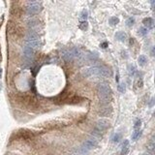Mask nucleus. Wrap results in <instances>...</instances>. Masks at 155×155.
Wrapping results in <instances>:
<instances>
[{"label": "nucleus", "instance_id": "f257e3e1", "mask_svg": "<svg viewBox=\"0 0 155 155\" xmlns=\"http://www.w3.org/2000/svg\"><path fill=\"white\" fill-rule=\"evenodd\" d=\"M97 93L100 98V104L103 107L109 106L111 101L113 100L112 89L107 83H100L97 86Z\"/></svg>", "mask_w": 155, "mask_h": 155}, {"label": "nucleus", "instance_id": "f03ea898", "mask_svg": "<svg viewBox=\"0 0 155 155\" xmlns=\"http://www.w3.org/2000/svg\"><path fill=\"white\" fill-rule=\"evenodd\" d=\"M18 103H20L21 105H23L25 108H27L29 110H36L39 107L38 101L31 95L28 94H19L18 95Z\"/></svg>", "mask_w": 155, "mask_h": 155}, {"label": "nucleus", "instance_id": "7ed1b4c3", "mask_svg": "<svg viewBox=\"0 0 155 155\" xmlns=\"http://www.w3.org/2000/svg\"><path fill=\"white\" fill-rule=\"evenodd\" d=\"M25 45L31 47L34 49H36V48H38L40 47V38H39V36H38V34L36 33L35 30L31 29V30H29L27 32Z\"/></svg>", "mask_w": 155, "mask_h": 155}, {"label": "nucleus", "instance_id": "20e7f679", "mask_svg": "<svg viewBox=\"0 0 155 155\" xmlns=\"http://www.w3.org/2000/svg\"><path fill=\"white\" fill-rule=\"evenodd\" d=\"M110 127V122L107 119H99L98 121H96L95 123V128L93 134H95V136H101L103 131L107 130V129Z\"/></svg>", "mask_w": 155, "mask_h": 155}, {"label": "nucleus", "instance_id": "39448f33", "mask_svg": "<svg viewBox=\"0 0 155 155\" xmlns=\"http://www.w3.org/2000/svg\"><path fill=\"white\" fill-rule=\"evenodd\" d=\"M26 13L28 14V15H36V14H38L39 12H41V10H42V4L40 3V2H38V1H31V2H29L28 4H27V6H26Z\"/></svg>", "mask_w": 155, "mask_h": 155}, {"label": "nucleus", "instance_id": "423d86ee", "mask_svg": "<svg viewBox=\"0 0 155 155\" xmlns=\"http://www.w3.org/2000/svg\"><path fill=\"white\" fill-rule=\"evenodd\" d=\"M34 54H35V49L29 46L25 45V47L23 48V58L25 63L27 64L31 63L34 59Z\"/></svg>", "mask_w": 155, "mask_h": 155}, {"label": "nucleus", "instance_id": "0eeeda50", "mask_svg": "<svg viewBox=\"0 0 155 155\" xmlns=\"http://www.w3.org/2000/svg\"><path fill=\"white\" fill-rule=\"evenodd\" d=\"M97 68H98V75L99 76L104 77V78L112 77L113 73H112V70L109 67L104 66V65H99V66H97Z\"/></svg>", "mask_w": 155, "mask_h": 155}, {"label": "nucleus", "instance_id": "6e6552de", "mask_svg": "<svg viewBox=\"0 0 155 155\" xmlns=\"http://www.w3.org/2000/svg\"><path fill=\"white\" fill-rule=\"evenodd\" d=\"M97 145H98V142H97V140L94 139V138H89V139L85 140L84 143H83V146L85 147L87 150L94 149Z\"/></svg>", "mask_w": 155, "mask_h": 155}, {"label": "nucleus", "instance_id": "1a4fd4ad", "mask_svg": "<svg viewBox=\"0 0 155 155\" xmlns=\"http://www.w3.org/2000/svg\"><path fill=\"white\" fill-rule=\"evenodd\" d=\"M83 75L84 77H90V76H93V75H98V68L97 66H94V67H88V68H85L83 70Z\"/></svg>", "mask_w": 155, "mask_h": 155}, {"label": "nucleus", "instance_id": "9d476101", "mask_svg": "<svg viewBox=\"0 0 155 155\" xmlns=\"http://www.w3.org/2000/svg\"><path fill=\"white\" fill-rule=\"evenodd\" d=\"M112 112H113L112 107H110V106H106V107L101 108V109L98 111V114H99L100 116L107 117V116H109V115H111V114H112Z\"/></svg>", "mask_w": 155, "mask_h": 155}, {"label": "nucleus", "instance_id": "9b49d317", "mask_svg": "<svg viewBox=\"0 0 155 155\" xmlns=\"http://www.w3.org/2000/svg\"><path fill=\"white\" fill-rule=\"evenodd\" d=\"M83 98L81 97V96H78V95H70L69 99H68V102L69 104H79V103L83 102Z\"/></svg>", "mask_w": 155, "mask_h": 155}, {"label": "nucleus", "instance_id": "f8f14e48", "mask_svg": "<svg viewBox=\"0 0 155 155\" xmlns=\"http://www.w3.org/2000/svg\"><path fill=\"white\" fill-rule=\"evenodd\" d=\"M146 148L150 153L155 154V136H152L150 138V140L146 145Z\"/></svg>", "mask_w": 155, "mask_h": 155}, {"label": "nucleus", "instance_id": "ddd939ff", "mask_svg": "<svg viewBox=\"0 0 155 155\" xmlns=\"http://www.w3.org/2000/svg\"><path fill=\"white\" fill-rule=\"evenodd\" d=\"M143 24L144 25L145 28H152L154 25V21L151 18H145L143 19Z\"/></svg>", "mask_w": 155, "mask_h": 155}, {"label": "nucleus", "instance_id": "4468645a", "mask_svg": "<svg viewBox=\"0 0 155 155\" xmlns=\"http://www.w3.org/2000/svg\"><path fill=\"white\" fill-rule=\"evenodd\" d=\"M129 151V141L125 140L121 144V155H127Z\"/></svg>", "mask_w": 155, "mask_h": 155}, {"label": "nucleus", "instance_id": "2eb2a0df", "mask_svg": "<svg viewBox=\"0 0 155 155\" xmlns=\"http://www.w3.org/2000/svg\"><path fill=\"white\" fill-rule=\"evenodd\" d=\"M62 56H63V58H64L65 61H71L74 58V56H73V54H72V53H71L70 49L64 50L63 53H62Z\"/></svg>", "mask_w": 155, "mask_h": 155}, {"label": "nucleus", "instance_id": "dca6fc26", "mask_svg": "<svg viewBox=\"0 0 155 155\" xmlns=\"http://www.w3.org/2000/svg\"><path fill=\"white\" fill-rule=\"evenodd\" d=\"M114 37H115V39H116L117 41H120V42H124V41L127 39V35H126L125 32H123V31H118V32H116Z\"/></svg>", "mask_w": 155, "mask_h": 155}, {"label": "nucleus", "instance_id": "f3484780", "mask_svg": "<svg viewBox=\"0 0 155 155\" xmlns=\"http://www.w3.org/2000/svg\"><path fill=\"white\" fill-rule=\"evenodd\" d=\"M70 50H71V53H72V54H73L74 58H79V57H81V56H82V53H81V50H80L79 48H71Z\"/></svg>", "mask_w": 155, "mask_h": 155}, {"label": "nucleus", "instance_id": "a211bd4d", "mask_svg": "<svg viewBox=\"0 0 155 155\" xmlns=\"http://www.w3.org/2000/svg\"><path fill=\"white\" fill-rule=\"evenodd\" d=\"M19 134H20L21 137H23L24 139H31V138L33 137L32 133H31L30 131H27V130H21Z\"/></svg>", "mask_w": 155, "mask_h": 155}, {"label": "nucleus", "instance_id": "6ab92c4d", "mask_svg": "<svg viewBox=\"0 0 155 155\" xmlns=\"http://www.w3.org/2000/svg\"><path fill=\"white\" fill-rule=\"evenodd\" d=\"M138 62H139V65H140V66H144V65L146 64V62H147L146 56L143 55V54L140 55V57H139V59H138Z\"/></svg>", "mask_w": 155, "mask_h": 155}, {"label": "nucleus", "instance_id": "aec40b11", "mask_svg": "<svg viewBox=\"0 0 155 155\" xmlns=\"http://www.w3.org/2000/svg\"><path fill=\"white\" fill-rule=\"evenodd\" d=\"M141 135H142V131L140 130V129H139V130H135L133 135H132V140L133 141H137L141 137Z\"/></svg>", "mask_w": 155, "mask_h": 155}, {"label": "nucleus", "instance_id": "412c9836", "mask_svg": "<svg viewBox=\"0 0 155 155\" xmlns=\"http://www.w3.org/2000/svg\"><path fill=\"white\" fill-rule=\"evenodd\" d=\"M109 22H110L111 25H116V24H118V22H119V18H116V17H112V18H110Z\"/></svg>", "mask_w": 155, "mask_h": 155}, {"label": "nucleus", "instance_id": "4be33fe9", "mask_svg": "<svg viewBox=\"0 0 155 155\" xmlns=\"http://www.w3.org/2000/svg\"><path fill=\"white\" fill-rule=\"evenodd\" d=\"M135 86L137 88H142L143 86V79H137L136 82H135Z\"/></svg>", "mask_w": 155, "mask_h": 155}, {"label": "nucleus", "instance_id": "5701e85b", "mask_svg": "<svg viewBox=\"0 0 155 155\" xmlns=\"http://www.w3.org/2000/svg\"><path fill=\"white\" fill-rule=\"evenodd\" d=\"M80 28H81L82 30H83V31L87 30V28H88V22H87L86 20H83V22H81V24H80Z\"/></svg>", "mask_w": 155, "mask_h": 155}, {"label": "nucleus", "instance_id": "b1692460", "mask_svg": "<svg viewBox=\"0 0 155 155\" xmlns=\"http://www.w3.org/2000/svg\"><path fill=\"white\" fill-rule=\"evenodd\" d=\"M87 56H88V58H89L90 60H92V61H96V60L98 59V54H97V53H91V54H89Z\"/></svg>", "mask_w": 155, "mask_h": 155}, {"label": "nucleus", "instance_id": "393cba45", "mask_svg": "<svg viewBox=\"0 0 155 155\" xmlns=\"http://www.w3.org/2000/svg\"><path fill=\"white\" fill-rule=\"evenodd\" d=\"M112 140H113V143H118V142L121 140V134H119V133L114 134Z\"/></svg>", "mask_w": 155, "mask_h": 155}, {"label": "nucleus", "instance_id": "a878e982", "mask_svg": "<svg viewBox=\"0 0 155 155\" xmlns=\"http://www.w3.org/2000/svg\"><path fill=\"white\" fill-rule=\"evenodd\" d=\"M134 23H135V19H134V18H132V17L128 18L126 19V24H127V26H132Z\"/></svg>", "mask_w": 155, "mask_h": 155}, {"label": "nucleus", "instance_id": "bb28decb", "mask_svg": "<svg viewBox=\"0 0 155 155\" xmlns=\"http://www.w3.org/2000/svg\"><path fill=\"white\" fill-rule=\"evenodd\" d=\"M128 70H129V74H130L131 76H133L135 73H136V71H137V68L134 66V65H129V67H128Z\"/></svg>", "mask_w": 155, "mask_h": 155}, {"label": "nucleus", "instance_id": "cd10ccee", "mask_svg": "<svg viewBox=\"0 0 155 155\" xmlns=\"http://www.w3.org/2000/svg\"><path fill=\"white\" fill-rule=\"evenodd\" d=\"M141 125H142V121H141V119H137L136 121H135V124H134V128H135V130H139L140 129V127H141Z\"/></svg>", "mask_w": 155, "mask_h": 155}, {"label": "nucleus", "instance_id": "c85d7f7f", "mask_svg": "<svg viewBox=\"0 0 155 155\" xmlns=\"http://www.w3.org/2000/svg\"><path fill=\"white\" fill-rule=\"evenodd\" d=\"M117 89H118V91H119V92L124 93V92H125V90H126V86H125V84H124V83H120V84L117 86Z\"/></svg>", "mask_w": 155, "mask_h": 155}, {"label": "nucleus", "instance_id": "c756f323", "mask_svg": "<svg viewBox=\"0 0 155 155\" xmlns=\"http://www.w3.org/2000/svg\"><path fill=\"white\" fill-rule=\"evenodd\" d=\"M139 32H140V34H141L142 36H145V35L147 34V29H146L145 27H141V28L139 29Z\"/></svg>", "mask_w": 155, "mask_h": 155}, {"label": "nucleus", "instance_id": "7c9ffc66", "mask_svg": "<svg viewBox=\"0 0 155 155\" xmlns=\"http://www.w3.org/2000/svg\"><path fill=\"white\" fill-rule=\"evenodd\" d=\"M154 105H155V96H153V97L150 99L149 103H148V106H149V108H152Z\"/></svg>", "mask_w": 155, "mask_h": 155}, {"label": "nucleus", "instance_id": "2f4dec72", "mask_svg": "<svg viewBox=\"0 0 155 155\" xmlns=\"http://www.w3.org/2000/svg\"><path fill=\"white\" fill-rule=\"evenodd\" d=\"M87 17H88L87 11H86V10H83V13H82V18H83V19H86V18H87Z\"/></svg>", "mask_w": 155, "mask_h": 155}, {"label": "nucleus", "instance_id": "473e14b6", "mask_svg": "<svg viewBox=\"0 0 155 155\" xmlns=\"http://www.w3.org/2000/svg\"><path fill=\"white\" fill-rule=\"evenodd\" d=\"M150 54H151L152 56H155V46H153V47L151 48V49H150Z\"/></svg>", "mask_w": 155, "mask_h": 155}, {"label": "nucleus", "instance_id": "72a5a7b5", "mask_svg": "<svg viewBox=\"0 0 155 155\" xmlns=\"http://www.w3.org/2000/svg\"><path fill=\"white\" fill-rule=\"evenodd\" d=\"M101 48H108V43H107V42L102 43V44H101Z\"/></svg>", "mask_w": 155, "mask_h": 155}, {"label": "nucleus", "instance_id": "f704fd0d", "mask_svg": "<svg viewBox=\"0 0 155 155\" xmlns=\"http://www.w3.org/2000/svg\"><path fill=\"white\" fill-rule=\"evenodd\" d=\"M135 41H134V39L133 38H130V45H133V43H134Z\"/></svg>", "mask_w": 155, "mask_h": 155}, {"label": "nucleus", "instance_id": "c9c22d12", "mask_svg": "<svg viewBox=\"0 0 155 155\" xmlns=\"http://www.w3.org/2000/svg\"><path fill=\"white\" fill-rule=\"evenodd\" d=\"M150 3H151V5H152V6H155V0H153V1H151Z\"/></svg>", "mask_w": 155, "mask_h": 155}, {"label": "nucleus", "instance_id": "e433bc0d", "mask_svg": "<svg viewBox=\"0 0 155 155\" xmlns=\"http://www.w3.org/2000/svg\"><path fill=\"white\" fill-rule=\"evenodd\" d=\"M141 155H150V154L149 153H142Z\"/></svg>", "mask_w": 155, "mask_h": 155}, {"label": "nucleus", "instance_id": "4c0bfd02", "mask_svg": "<svg viewBox=\"0 0 155 155\" xmlns=\"http://www.w3.org/2000/svg\"><path fill=\"white\" fill-rule=\"evenodd\" d=\"M1 73H2V72H1V69H0V77H1Z\"/></svg>", "mask_w": 155, "mask_h": 155}]
</instances>
